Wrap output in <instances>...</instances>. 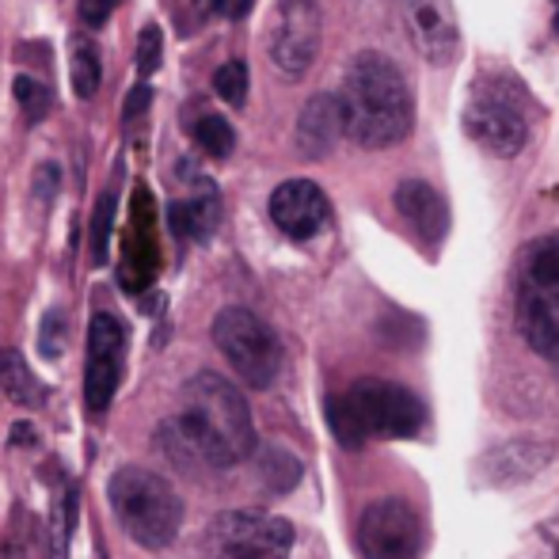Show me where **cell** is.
Segmentation results:
<instances>
[{
	"label": "cell",
	"mask_w": 559,
	"mask_h": 559,
	"mask_svg": "<svg viewBox=\"0 0 559 559\" xmlns=\"http://www.w3.org/2000/svg\"><path fill=\"white\" fill-rule=\"evenodd\" d=\"M0 559H31V556L20 540H4V545H0Z\"/></svg>",
	"instance_id": "30"
},
{
	"label": "cell",
	"mask_w": 559,
	"mask_h": 559,
	"mask_svg": "<svg viewBox=\"0 0 559 559\" xmlns=\"http://www.w3.org/2000/svg\"><path fill=\"white\" fill-rule=\"evenodd\" d=\"M15 99H20L23 115L31 118V122H38V118L50 115V88H46L43 81H35V76H15Z\"/></svg>",
	"instance_id": "23"
},
{
	"label": "cell",
	"mask_w": 559,
	"mask_h": 559,
	"mask_svg": "<svg viewBox=\"0 0 559 559\" xmlns=\"http://www.w3.org/2000/svg\"><path fill=\"white\" fill-rule=\"evenodd\" d=\"M148 99H153V92H148V84H138V88H133L130 96H126L122 115H126V118H138V115L148 107Z\"/></svg>",
	"instance_id": "28"
},
{
	"label": "cell",
	"mask_w": 559,
	"mask_h": 559,
	"mask_svg": "<svg viewBox=\"0 0 559 559\" xmlns=\"http://www.w3.org/2000/svg\"><path fill=\"white\" fill-rule=\"evenodd\" d=\"M66 335H69L66 312L50 309L43 317V332H38V350H43L46 358H58V354L66 350Z\"/></svg>",
	"instance_id": "26"
},
{
	"label": "cell",
	"mask_w": 559,
	"mask_h": 559,
	"mask_svg": "<svg viewBox=\"0 0 559 559\" xmlns=\"http://www.w3.org/2000/svg\"><path fill=\"white\" fill-rule=\"evenodd\" d=\"M107 499L126 533L141 548H168L183 525V499L160 472L126 464L107 484Z\"/></svg>",
	"instance_id": "4"
},
{
	"label": "cell",
	"mask_w": 559,
	"mask_h": 559,
	"mask_svg": "<svg viewBox=\"0 0 559 559\" xmlns=\"http://www.w3.org/2000/svg\"><path fill=\"white\" fill-rule=\"evenodd\" d=\"M324 12L320 0H278L271 27V61L286 76H301L317 61Z\"/></svg>",
	"instance_id": "10"
},
{
	"label": "cell",
	"mask_w": 559,
	"mask_h": 559,
	"mask_svg": "<svg viewBox=\"0 0 559 559\" xmlns=\"http://www.w3.org/2000/svg\"><path fill=\"white\" fill-rule=\"evenodd\" d=\"M76 487L66 484L58 495H53V510H50V559H69V548H73V530H76Z\"/></svg>",
	"instance_id": "19"
},
{
	"label": "cell",
	"mask_w": 559,
	"mask_h": 559,
	"mask_svg": "<svg viewBox=\"0 0 559 559\" xmlns=\"http://www.w3.org/2000/svg\"><path fill=\"white\" fill-rule=\"evenodd\" d=\"M0 392L15 407H38L46 400V389L35 381L20 350H0Z\"/></svg>",
	"instance_id": "17"
},
{
	"label": "cell",
	"mask_w": 559,
	"mask_h": 559,
	"mask_svg": "<svg viewBox=\"0 0 559 559\" xmlns=\"http://www.w3.org/2000/svg\"><path fill=\"white\" fill-rule=\"evenodd\" d=\"M194 145H202V153L214 156V160H225L236 148V133L222 115H202L194 122Z\"/></svg>",
	"instance_id": "20"
},
{
	"label": "cell",
	"mask_w": 559,
	"mask_h": 559,
	"mask_svg": "<svg viewBox=\"0 0 559 559\" xmlns=\"http://www.w3.org/2000/svg\"><path fill=\"white\" fill-rule=\"evenodd\" d=\"M31 442H35V438H31V427L20 423V427H15V445H31Z\"/></svg>",
	"instance_id": "31"
},
{
	"label": "cell",
	"mask_w": 559,
	"mask_h": 559,
	"mask_svg": "<svg viewBox=\"0 0 559 559\" xmlns=\"http://www.w3.org/2000/svg\"><path fill=\"white\" fill-rule=\"evenodd\" d=\"M343 133L361 148H389L404 141L415 126V99L396 61L377 50H361L350 61L338 92Z\"/></svg>",
	"instance_id": "2"
},
{
	"label": "cell",
	"mask_w": 559,
	"mask_h": 559,
	"mask_svg": "<svg viewBox=\"0 0 559 559\" xmlns=\"http://www.w3.org/2000/svg\"><path fill=\"white\" fill-rule=\"evenodd\" d=\"M160 50H164L160 27H156V23L141 27V35H138V73L141 76H153L156 69H160Z\"/></svg>",
	"instance_id": "25"
},
{
	"label": "cell",
	"mask_w": 559,
	"mask_h": 559,
	"mask_svg": "<svg viewBox=\"0 0 559 559\" xmlns=\"http://www.w3.org/2000/svg\"><path fill=\"white\" fill-rule=\"evenodd\" d=\"M118 0H81V23H88V27H99V23H107V15L115 12Z\"/></svg>",
	"instance_id": "27"
},
{
	"label": "cell",
	"mask_w": 559,
	"mask_h": 559,
	"mask_svg": "<svg viewBox=\"0 0 559 559\" xmlns=\"http://www.w3.org/2000/svg\"><path fill=\"white\" fill-rule=\"evenodd\" d=\"M518 324L537 354L559 366V233L530 248L518 282Z\"/></svg>",
	"instance_id": "5"
},
{
	"label": "cell",
	"mask_w": 559,
	"mask_h": 559,
	"mask_svg": "<svg viewBox=\"0 0 559 559\" xmlns=\"http://www.w3.org/2000/svg\"><path fill=\"white\" fill-rule=\"evenodd\" d=\"M214 92L228 107H240L248 99V66L243 61H225L214 73Z\"/></svg>",
	"instance_id": "22"
},
{
	"label": "cell",
	"mask_w": 559,
	"mask_h": 559,
	"mask_svg": "<svg viewBox=\"0 0 559 559\" xmlns=\"http://www.w3.org/2000/svg\"><path fill=\"white\" fill-rule=\"evenodd\" d=\"M328 423L343 449H361L369 438H415L423 427V404L396 381H354L343 396L328 400Z\"/></svg>",
	"instance_id": "3"
},
{
	"label": "cell",
	"mask_w": 559,
	"mask_h": 559,
	"mask_svg": "<svg viewBox=\"0 0 559 559\" xmlns=\"http://www.w3.org/2000/svg\"><path fill=\"white\" fill-rule=\"evenodd\" d=\"M210 8H214L217 15H228V20H240L251 8V0H210Z\"/></svg>",
	"instance_id": "29"
},
{
	"label": "cell",
	"mask_w": 559,
	"mask_h": 559,
	"mask_svg": "<svg viewBox=\"0 0 559 559\" xmlns=\"http://www.w3.org/2000/svg\"><path fill=\"white\" fill-rule=\"evenodd\" d=\"M259 468H263V479L274 487V491H286V487H294L297 476H301V464H297L289 453H282V449H266Z\"/></svg>",
	"instance_id": "24"
},
{
	"label": "cell",
	"mask_w": 559,
	"mask_h": 559,
	"mask_svg": "<svg viewBox=\"0 0 559 559\" xmlns=\"http://www.w3.org/2000/svg\"><path fill=\"white\" fill-rule=\"evenodd\" d=\"M396 210L407 225L415 228L423 243H442L445 228H449V210H445V199L427 183V179H404L396 187Z\"/></svg>",
	"instance_id": "14"
},
{
	"label": "cell",
	"mask_w": 559,
	"mask_h": 559,
	"mask_svg": "<svg viewBox=\"0 0 559 559\" xmlns=\"http://www.w3.org/2000/svg\"><path fill=\"white\" fill-rule=\"evenodd\" d=\"M407 38L430 66H449L461 53V27H456L453 0H400Z\"/></svg>",
	"instance_id": "12"
},
{
	"label": "cell",
	"mask_w": 559,
	"mask_h": 559,
	"mask_svg": "<svg viewBox=\"0 0 559 559\" xmlns=\"http://www.w3.org/2000/svg\"><path fill=\"white\" fill-rule=\"evenodd\" d=\"M115 194H99L96 210H92V228H88V248H92V263L104 266L107 263V243H111V225H115Z\"/></svg>",
	"instance_id": "21"
},
{
	"label": "cell",
	"mask_w": 559,
	"mask_h": 559,
	"mask_svg": "<svg viewBox=\"0 0 559 559\" xmlns=\"http://www.w3.org/2000/svg\"><path fill=\"white\" fill-rule=\"evenodd\" d=\"M126 369V328L111 312H96L88 324V366H84V404L92 415L111 407Z\"/></svg>",
	"instance_id": "11"
},
{
	"label": "cell",
	"mask_w": 559,
	"mask_h": 559,
	"mask_svg": "<svg viewBox=\"0 0 559 559\" xmlns=\"http://www.w3.org/2000/svg\"><path fill=\"white\" fill-rule=\"evenodd\" d=\"M271 222L294 240H309L328 222V194L312 179H286L271 194Z\"/></svg>",
	"instance_id": "13"
},
{
	"label": "cell",
	"mask_w": 559,
	"mask_h": 559,
	"mask_svg": "<svg viewBox=\"0 0 559 559\" xmlns=\"http://www.w3.org/2000/svg\"><path fill=\"white\" fill-rule=\"evenodd\" d=\"M164 442L179 456L233 468L255 449V423L233 381L222 373H199L183 389V412L164 423Z\"/></svg>",
	"instance_id": "1"
},
{
	"label": "cell",
	"mask_w": 559,
	"mask_h": 559,
	"mask_svg": "<svg viewBox=\"0 0 559 559\" xmlns=\"http://www.w3.org/2000/svg\"><path fill=\"white\" fill-rule=\"evenodd\" d=\"M217 217H222V202H217V194L210 187L202 194H194V199L171 202L168 206L171 233L183 236V240H206L217 228Z\"/></svg>",
	"instance_id": "16"
},
{
	"label": "cell",
	"mask_w": 559,
	"mask_h": 559,
	"mask_svg": "<svg viewBox=\"0 0 559 559\" xmlns=\"http://www.w3.org/2000/svg\"><path fill=\"white\" fill-rule=\"evenodd\" d=\"M343 138V111H338V99L335 96H312L305 104V111L297 115V130H294V141H297V153L305 160H324L332 156V148L338 145Z\"/></svg>",
	"instance_id": "15"
},
{
	"label": "cell",
	"mask_w": 559,
	"mask_h": 559,
	"mask_svg": "<svg viewBox=\"0 0 559 559\" xmlns=\"http://www.w3.org/2000/svg\"><path fill=\"white\" fill-rule=\"evenodd\" d=\"M556 35H559V15H556Z\"/></svg>",
	"instance_id": "32"
},
{
	"label": "cell",
	"mask_w": 559,
	"mask_h": 559,
	"mask_svg": "<svg viewBox=\"0 0 559 559\" xmlns=\"http://www.w3.org/2000/svg\"><path fill=\"white\" fill-rule=\"evenodd\" d=\"M294 525L266 510H225L202 533L206 559H289Z\"/></svg>",
	"instance_id": "6"
},
{
	"label": "cell",
	"mask_w": 559,
	"mask_h": 559,
	"mask_svg": "<svg viewBox=\"0 0 559 559\" xmlns=\"http://www.w3.org/2000/svg\"><path fill=\"white\" fill-rule=\"evenodd\" d=\"M214 343L225 354L228 366L240 373L243 384L251 389H271L282 369V343L271 332V324L248 309H225L214 320Z\"/></svg>",
	"instance_id": "7"
},
{
	"label": "cell",
	"mask_w": 559,
	"mask_h": 559,
	"mask_svg": "<svg viewBox=\"0 0 559 559\" xmlns=\"http://www.w3.org/2000/svg\"><path fill=\"white\" fill-rule=\"evenodd\" d=\"M354 545L361 559H419L423 522L407 499H377L361 510L354 525Z\"/></svg>",
	"instance_id": "9"
},
{
	"label": "cell",
	"mask_w": 559,
	"mask_h": 559,
	"mask_svg": "<svg viewBox=\"0 0 559 559\" xmlns=\"http://www.w3.org/2000/svg\"><path fill=\"white\" fill-rule=\"evenodd\" d=\"M502 84H476L464 111V133L491 156H518L530 141V122L518 104L514 88Z\"/></svg>",
	"instance_id": "8"
},
{
	"label": "cell",
	"mask_w": 559,
	"mask_h": 559,
	"mask_svg": "<svg viewBox=\"0 0 559 559\" xmlns=\"http://www.w3.org/2000/svg\"><path fill=\"white\" fill-rule=\"evenodd\" d=\"M69 81L81 99H92L99 92L104 61H99V46L88 35H73V43H69Z\"/></svg>",
	"instance_id": "18"
}]
</instances>
